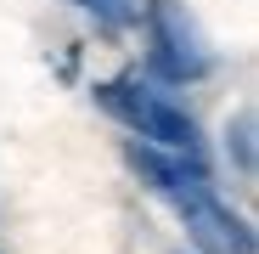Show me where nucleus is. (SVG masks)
I'll list each match as a JSON object with an SVG mask.
<instances>
[{
	"mask_svg": "<svg viewBox=\"0 0 259 254\" xmlns=\"http://www.w3.org/2000/svg\"><path fill=\"white\" fill-rule=\"evenodd\" d=\"M96 102L130 124L136 136H147L152 147H169V153H197L203 158V141H197V119L181 107V102H169L158 85H147L141 74H118L107 85H96Z\"/></svg>",
	"mask_w": 259,
	"mask_h": 254,
	"instance_id": "1",
	"label": "nucleus"
},
{
	"mask_svg": "<svg viewBox=\"0 0 259 254\" xmlns=\"http://www.w3.org/2000/svg\"><path fill=\"white\" fill-rule=\"evenodd\" d=\"M147 23V74L163 85H192L214 68L208 46H203V28L197 17L181 6V0H147L141 6Z\"/></svg>",
	"mask_w": 259,
	"mask_h": 254,
	"instance_id": "2",
	"label": "nucleus"
},
{
	"mask_svg": "<svg viewBox=\"0 0 259 254\" xmlns=\"http://www.w3.org/2000/svg\"><path fill=\"white\" fill-rule=\"evenodd\" d=\"M175 209L186 215V232H192V243L203 254H253V226L237 215V209H226L220 198H214V187L186 192Z\"/></svg>",
	"mask_w": 259,
	"mask_h": 254,
	"instance_id": "3",
	"label": "nucleus"
},
{
	"mask_svg": "<svg viewBox=\"0 0 259 254\" xmlns=\"http://www.w3.org/2000/svg\"><path fill=\"white\" fill-rule=\"evenodd\" d=\"M124 158L136 164V175L158 192V198H169V203H181L186 192H197V187H214L208 181V158H197V153H169V147H141V141H130L124 147Z\"/></svg>",
	"mask_w": 259,
	"mask_h": 254,
	"instance_id": "4",
	"label": "nucleus"
},
{
	"mask_svg": "<svg viewBox=\"0 0 259 254\" xmlns=\"http://www.w3.org/2000/svg\"><path fill=\"white\" fill-rule=\"evenodd\" d=\"M226 153L237 158L242 175H253V113H237V119L226 124Z\"/></svg>",
	"mask_w": 259,
	"mask_h": 254,
	"instance_id": "5",
	"label": "nucleus"
},
{
	"mask_svg": "<svg viewBox=\"0 0 259 254\" xmlns=\"http://www.w3.org/2000/svg\"><path fill=\"white\" fill-rule=\"evenodd\" d=\"M79 12H91L96 23H107V28H124V23H136V12H141V0H73Z\"/></svg>",
	"mask_w": 259,
	"mask_h": 254,
	"instance_id": "6",
	"label": "nucleus"
}]
</instances>
